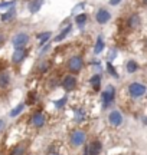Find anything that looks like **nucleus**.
Returning <instances> with one entry per match:
<instances>
[{"instance_id":"nucleus-20","label":"nucleus","mask_w":147,"mask_h":155,"mask_svg":"<svg viewBox=\"0 0 147 155\" xmlns=\"http://www.w3.org/2000/svg\"><path fill=\"white\" fill-rule=\"evenodd\" d=\"M69 30H71V26H68L67 29H63V30H62V33L59 35V36H56V38H55V40H56V42H61V40H62V39L69 33Z\"/></svg>"},{"instance_id":"nucleus-33","label":"nucleus","mask_w":147,"mask_h":155,"mask_svg":"<svg viewBox=\"0 0 147 155\" xmlns=\"http://www.w3.org/2000/svg\"><path fill=\"white\" fill-rule=\"evenodd\" d=\"M144 124H146V125H147V118H144Z\"/></svg>"},{"instance_id":"nucleus-17","label":"nucleus","mask_w":147,"mask_h":155,"mask_svg":"<svg viewBox=\"0 0 147 155\" xmlns=\"http://www.w3.org/2000/svg\"><path fill=\"white\" fill-rule=\"evenodd\" d=\"M138 23H140V19H138V16L137 15H133V16L130 17V20H128V26H130L131 29H134L138 26Z\"/></svg>"},{"instance_id":"nucleus-5","label":"nucleus","mask_w":147,"mask_h":155,"mask_svg":"<svg viewBox=\"0 0 147 155\" xmlns=\"http://www.w3.org/2000/svg\"><path fill=\"white\" fill-rule=\"evenodd\" d=\"M68 68L71 72H79L81 71V68H82V59L78 58V56H75V58H71L68 62Z\"/></svg>"},{"instance_id":"nucleus-29","label":"nucleus","mask_w":147,"mask_h":155,"mask_svg":"<svg viewBox=\"0 0 147 155\" xmlns=\"http://www.w3.org/2000/svg\"><path fill=\"white\" fill-rule=\"evenodd\" d=\"M5 68H6V61H0V72H3Z\"/></svg>"},{"instance_id":"nucleus-15","label":"nucleus","mask_w":147,"mask_h":155,"mask_svg":"<svg viewBox=\"0 0 147 155\" xmlns=\"http://www.w3.org/2000/svg\"><path fill=\"white\" fill-rule=\"evenodd\" d=\"M102 49H104V40H102V36H98V38H97L95 48H94V52H95L97 55H100Z\"/></svg>"},{"instance_id":"nucleus-4","label":"nucleus","mask_w":147,"mask_h":155,"mask_svg":"<svg viewBox=\"0 0 147 155\" xmlns=\"http://www.w3.org/2000/svg\"><path fill=\"white\" fill-rule=\"evenodd\" d=\"M28 40H29V36L26 33H17L12 42H13V46L17 49V48H23L25 45L28 43Z\"/></svg>"},{"instance_id":"nucleus-24","label":"nucleus","mask_w":147,"mask_h":155,"mask_svg":"<svg viewBox=\"0 0 147 155\" xmlns=\"http://www.w3.org/2000/svg\"><path fill=\"white\" fill-rule=\"evenodd\" d=\"M107 69H108V72L111 73V75H113L114 78H118V73H117V71L114 69V68H113V65H111L110 62H108V63H107Z\"/></svg>"},{"instance_id":"nucleus-31","label":"nucleus","mask_w":147,"mask_h":155,"mask_svg":"<svg viewBox=\"0 0 147 155\" xmlns=\"http://www.w3.org/2000/svg\"><path fill=\"white\" fill-rule=\"evenodd\" d=\"M120 2H121V0H110V5H111V6H115V5H118Z\"/></svg>"},{"instance_id":"nucleus-27","label":"nucleus","mask_w":147,"mask_h":155,"mask_svg":"<svg viewBox=\"0 0 147 155\" xmlns=\"http://www.w3.org/2000/svg\"><path fill=\"white\" fill-rule=\"evenodd\" d=\"M13 5V2H5V3H0V7H9Z\"/></svg>"},{"instance_id":"nucleus-11","label":"nucleus","mask_w":147,"mask_h":155,"mask_svg":"<svg viewBox=\"0 0 147 155\" xmlns=\"http://www.w3.org/2000/svg\"><path fill=\"white\" fill-rule=\"evenodd\" d=\"M110 17H111L110 12L105 10V9H101V10H98V13H97V22L104 25V23H107L110 20Z\"/></svg>"},{"instance_id":"nucleus-32","label":"nucleus","mask_w":147,"mask_h":155,"mask_svg":"<svg viewBox=\"0 0 147 155\" xmlns=\"http://www.w3.org/2000/svg\"><path fill=\"white\" fill-rule=\"evenodd\" d=\"M2 42H3V36L0 35V45H2Z\"/></svg>"},{"instance_id":"nucleus-16","label":"nucleus","mask_w":147,"mask_h":155,"mask_svg":"<svg viewBox=\"0 0 147 155\" xmlns=\"http://www.w3.org/2000/svg\"><path fill=\"white\" fill-rule=\"evenodd\" d=\"M25 151H26L25 145H16L15 148H12L10 155H25Z\"/></svg>"},{"instance_id":"nucleus-8","label":"nucleus","mask_w":147,"mask_h":155,"mask_svg":"<svg viewBox=\"0 0 147 155\" xmlns=\"http://www.w3.org/2000/svg\"><path fill=\"white\" fill-rule=\"evenodd\" d=\"M32 124H33V127L36 128H40L45 125V115L42 114V112H36L32 115Z\"/></svg>"},{"instance_id":"nucleus-22","label":"nucleus","mask_w":147,"mask_h":155,"mask_svg":"<svg viewBox=\"0 0 147 155\" xmlns=\"http://www.w3.org/2000/svg\"><path fill=\"white\" fill-rule=\"evenodd\" d=\"M84 118H85V114H84V111H75V121H78V122H81V121H84Z\"/></svg>"},{"instance_id":"nucleus-9","label":"nucleus","mask_w":147,"mask_h":155,"mask_svg":"<svg viewBox=\"0 0 147 155\" xmlns=\"http://www.w3.org/2000/svg\"><path fill=\"white\" fill-rule=\"evenodd\" d=\"M25 56H26V50L23 49V48H17V49L13 52L12 61H13V63H20V62L25 59Z\"/></svg>"},{"instance_id":"nucleus-26","label":"nucleus","mask_w":147,"mask_h":155,"mask_svg":"<svg viewBox=\"0 0 147 155\" xmlns=\"http://www.w3.org/2000/svg\"><path fill=\"white\" fill-rule=\"evenodd\" d=\"M65 102H67V98H62L61 101H56V102H55V106H56L58 109H61V108L63 106V104H65Z\"/></svg>"},{"instance_id":"nucleus-35","label":"nucleus","mask_w":147,"mask_h":155,"mask_svg":"<svg viewBox=\"0 0 147 155\" xmlns=\"http://www.w3.org/2000/svg\"><path fill=\"white\" fill-rule=\"evenodd\" d=\"M52 155H59V154H52Z\"/></svg>"},{"instance_id":"nucleus-34","label":"nucleus","mask_w":147,"mask_h":155,"mask_svg":"<svg viewBox=\"0 0 147 155\" xmlns=\"http://www.w3.org/2000/svg\"><path fill=\"white\" fill-rule=\"evenodd\" d=\"M144 3H146V5H147V0H144Z\"/></svg>"},{"instance_id":"nucleus-25","label":"nucleus","mask_w":147,"mask_h":155,"mask_svg":"<svg viewBox=\"0 0 147 155\" xmlns=\"http://www.w3.org/2000/svg\"><path fill=\"white\" fill-rule=\"evenodd\" d=\"M13 15H15V12H9V13H5V15L2 16V20H3V22H6V20H10L12 17H13Z\"/></svg>"},{"instance_id":"nucleus-1","label":"nucleus","mask_w":147,"mask_h":155,"mask_svg":"<svg viewBox=\"0 0 147 155\" xmlns=\"http://www.w3.org/2000/svg\"><path fill=\"white\" fill-rule=\"evenodd\" d=\"M114 94H115V89H114L113 86H108V88L101 94V99H102L104 108H107V106L114 101Z\"/></svg>"},{"instance_id":"nucleus-7","label":"nucleus","mask_w":147,"mask_h":155,"mask_svg":"<svg viewBox=\"0 0 147 155\" xmlns=\"http://www.w3.org/2000/svg\"><path fill=\"white\" fill-rule=\"evenodd\" d=\"M62 86H63V89H65L67 92H69V91H74V89H75V86H77V79L69 75V76H67L65 79H63Z\"/></svg>"},{"instance_id":"nucleus-28","label":"nucleus","mask_w":147,"mask_h":155,"mask_svg":"<svg viewBox=\"0 0 147 155\" xmlns=\"http://www.w3.org/2000/svg\"><path fill=\"white\" fill-rule=\"evenodd\" d=\"M35 101V94H29V99H28V104H32Z\"/></svg>"},{"instance_id":"nucleus-23","label":"nucleus","mask_w":147,"mask_h":155,"mask_svg":"<svg viewBox=\"0 0 147 155\" xmlns=\"http://www.w3.org/2000/svg\"><path fill=\"white\" fill-rule=\"evenodd\" d=\"M75 20H77V23H78V25H84V23L87 22V15L81 13V15H78V16H77V19H75Z\"/></svg>"},{"instance_id":"nucleus-18","label":"nucleus","mask_w":147,"mask_h":155,"mask_svg":"<svg viewBox=\"0 0 147 155\" xmlns=\"http://www.w3.org/2000/svg\"><path fill=\"white\" fill-rule=\"evenodd\" d=\"M25 109V104H20V105H17L15 109H12L10 111V116H17L20 112Z\"/></svg>"},{"instance_id":"nucleus-2","label":"nucleus","mask_w":147,"mask_h":155,"mask_svg":"<svg viewBox=\"0 0 147 155\" xmlns=\"http://www.w3.org/2000/svg\"><path fill=\"white\" fill-rule=\"evenodd\" d=\"M85 142V132L84 131H81V129H77V131H74L71 134V144L74 147H79V145H82Z\"/></svg>"},{"instance_id":"nucleus-14","label":"nucleus","mask_w":147,"mask_h":155,"mask_svg":"<svg viewBox=\"0 0 147 155\" xmlns=\"http://www.w3.org/2000/svg\"><path fill=\"white\" fill-rule=\"evenodd\" d=\"M90 82H91V85L94 86V89L98 91V89H100V85H101V75H98V73L94 75V76L90 79Z\"/></svg>"},{"instance_id":"nucleus-10","label":"nucleus","mask_w":147,"mask_h":155,"mask_svg":"<svg viewBox=\"0 0 147 155\" xmlns=\"http://www.w3.org/2000/svg\"><path fill=\"white\" fill-rule=\"evenodd\" d=\"M108 119H110V124H111V125L118 127L120 124L123 122V116H121V114H120L118 111H113L110 114V116H108Z\"/></svg>"},{"instance_id":"nucleus-12","label":"nucleus","mask_w":147,"mask_h":155,"mask_svg":"<svg viewBox=\"0 0 147 155\" xmlns=\"http://www.w3.org/2000/svg\"><path fill=\"white\" fill-rule=\"evenodd\" d=\"M10 85V76L7 72H0V89H6Z\"/></svg>"},{"instance_id":"nucleus-19","label":"nucleus","mask_w":147,"mask_h":155,"mask_svg":"<svg viewBox=\"0 0 147 155\" xmlns=\"http://www.w3.org/2000/svg\"><path fill=\"white\" fill-rule=\"evenodd\" d=\"M127 71H128V73H133L137 71V63L134 61H130L128 63H127Z\"/></svg>"},{"instance_id":"nucleus-30","label":"nucleus","mask_w":147,"mask_h":155,"mask_svg":"<svg viewBox=\"0 0 147 155\" xmlns=\"http://www.w3.org/2000/svg\"><path fill=\"white\" fill-rule=\"evenodd\" d=\"M5 127H6V122L3 121V119H0V132L5 129Z\"/></svg>"},{"instance_id":"nucleus-6","label":"nucleus","mask_w":147,"mask_h":155,"mask_svg":"<svg viewBox=\"0 0 147 155\" xmlns=\"http://www.w3.org/2000/svg\"><path fill=\"white\" fill-rule=\"evenodd\" d=\"M101 142L100 141H92L88 147H87V154L88 155H100L101 152Z\"/></svg>"},{"instance_id":"nucleus-21","label":"nucleus","mask_w":147,"mask_h":155,"mask_svg":"<svg viewBox=\"0 0 147 155\" xmlns=\"http://www.w3.org/2000/svg\"><path fill=\"white\" fill-rule=\"evenodd\" d=\"M49 38H51V32H45L43 35H40V36H39V39H40V46H42L43 43H46Z\"/></svg>"},{"instance_id":"nucleus-13","label":"nucleus","mask_w":147,"mask_h":155,"mask_svg":"<svg viewBox=\"0 0 147 155\" xmlns=\"http://www.w3.org/2000/svg\"><path fill=\"white\" fill-rule=\"evenodd\" d=\"M42 5H43V0H32L30 5H29V10L32 12V13H36L40 9Z\"/></svg>"},{"instance_id":"nucleus-3","label":"nucleus","mask_w":147,"mask_h":155,"mask_svg":"<svg viewBox=\"0 0 147 155\" xmlns=\"http://www.w3.org/2000/svg\"><path fill=\"white\" fill-rule=\"evenodd\" d=\"M128 92H130L131 96H134V98H138V96H142V95L146 94V88H144V85L142 83H131L130 86H128Z\"/></svg>"}]
</instances>
